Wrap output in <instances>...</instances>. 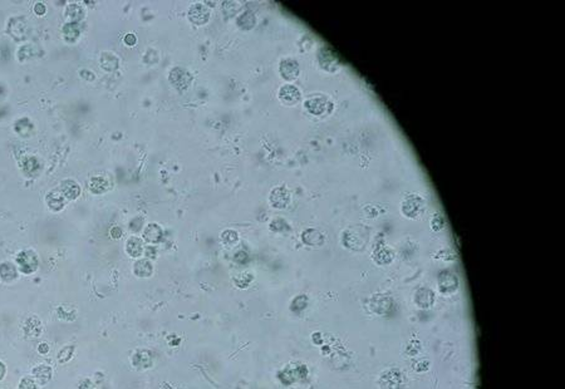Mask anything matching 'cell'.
I'll list each match as a JSON object with an SVG mask.
<instances>
[{
	"label": "cell",
	"instance_id": "6da1fadb",
	"mask_svg": "<svg viewBox=\"0 0 565 389\" xmlns=\"http://www.w3.org/2000/svg\"><path fill=\"white\" fill-rule=\"evenodd\" d=\"M17 263L19 265V270L23 274H33L37 271L38 265H39V259L38 255L33 250H24L19 252L17 256Z\"/></svg>",
	"mask_w": 565,
	"mask_h": 389
},
{
	"label": "cell",
	"instance_id": "7a4b0ae2",
	"mask_svg": "<svg viewBox=\"0 0 565 389\" xmlns=\"http://www.w3.org/2000/svg\"><path fill=\"white\" fill-rule=\"evenodd\" d=\"M403 374L397 369L385 372L381 377V386L383 389H401Z\"/></svg>",
	"mask_w": 565,
	"mask_h": 389
},
{
	"label": "cell",
	"instance_id": "3957f363",
	"mask_svg": "<svg viewBox=\"0 0 565 389\" xmlns=\"http://www.w3.org/2000/svg\"><path fill=\"white\" fill-rule=\"evenodd\" d=\"M9 34H12L15 39H24L28 33V24L24 17H14L9 20L8 24Z\"/></svg>",
	"mask_w": 565,
	"mask_h": 389
},
{
	"label": "cell",
	"instance_id": "277c9868",
	"mask_svg": "<svg viewBox=\"0 0 565 389\" xmlns=\"http://www.w3.org/2000/svg\"><path fill=\"white\" fill-rule=\"evenodd\" d=\"M307 368L304 365H298L289 368V369H284L279 374V378H280V381L284 384H290L294 383L296 379H303V378L307 377Z\"/></svg>",
	"mask_w": 565,
	"mask_h": 389
},
{
	"label": "cell",
	"instance_id": "5b68a950",
	"mask_svg": "<svg viewBox=\"0 0 565 389\" xmlns=\"http://www.w3.org/2000/svg\"><path fill=\"white\" fill-rule=\"evenodd\" d=\"M439 286L440 290H441L442 292H445V294L455 292V290L457 289V286H459L457 276L450 271L441 272L439 276Z\"/></svg>",
	"mask_w": 565,
	"mask_h": 389
},
{
	"label": "cell",
	"instance_id": "8992f818",
	"mask_svg": "<svg viewBox=\"0 0 565 389\" xmlns=\"http://www.w3.org/2000/svg\"><path fill=\"white\" fill-rule=\"evenodd\" d=\"M23 332L26 338L35 339V338H38L42 334V323H40V320L37 316L32 315V316H29V318L24 320Z\"/></svg>",
	"mask_w": 565,
	"mask_h": 389
},
{
	"label": "cell",
	"instance_id": "52a82bcc",
	"mask_svg": "<svg viewBox=\"0 0 565 389\" xmlns=\"http://www.w3.org/2000/svg\"><path fill=\"white\" fill-rule=\"evenodd\" d=\"M299 64L294 59H284L280 63V74L287 80H294L299 75Z\"/></svg>",
	"mask_w": 565,
	"mask_h": 389
},
{
	"label": "cell",
	"instance_id": "ba28073f",
	"mask_svg": "<svg viewBox=\"0 0 565 389\" xmlns=\"http://www.w3.org/2000/svg\"><path fill=\"white\" fill-rule=\"evenodd\" d=\"M290 201V194L284 187H276L270 194V202L276 209H284Z\"/></svg>",
	"mask_w": 565,
	"mask_h": 389
},
{
	"label": "cell",
	"instance_id": "9c48e42d",
	"mask_svg": "<svg viewBox=\"0 0 565 389\" xmlns=\"http://www.w3.org/2000/svg\"><path fill=\"white\" fill-rule=\"evenodd\" d=\"M46 202L47 206H48L50 210H53V211H60V210H63V207L66 206V197L62 194L59 189L53 190V191H49L48 194H47Z\"/></svg>",
	"mask_w": 565,
	"mask_h": 389
},
{
	"label": "cell",
	"instance_id": "30bf717a",
	"mask_svg": "<svg viewBox=\"0 0 565 389\" xmlns=\"http://www.w3.org/2000/svg\"><path fill=\"white\" fill-rule=\"evenodd\" d=\"M402 210L407 218H416L417 215L422 211V198L417 197V196L406 198L403 205H402Z\"/></svg>",
	"mask_w": 565,
	"mask_h": 389
},
{
	"label": "cell",
	"instance_id": "8fae6325",
	"mask_svg": "<svg viewBox=\"0 0 565 389\" xmlns=\"http://www.w3.org/2000/svg\"><path fill=\"white\" fill-rule=\"evenodd\" d=\"M279 97L287 104H295L300 99V92L296 87L287 84V86L281 87L280 92H279Z\"/></svg>",
	"mask_w": 565,
	"mask_h": 389
},
{
	"label": "cell",
	"instance_id": "7c38bea8",
	"mask_svg": "<svg viewBox=\"0 0 565 389\" xmlns=\"http://www.w3.org/2000/svg\"><path fill=\"white\" fill-rule=\"evenodd\" d=\"M59 191L68 200H75L80 194V187L75 181L64 180L60 182Z\"/></svg>",
	"mask_w": 565,
	"mask_h": 389
},
{
	"label": "cell",
	"instance_id": "4fadbf2b",
	"mask_svg": "<svg viewBox=\"0 0 565 389\" xmlns=\"http://www.w3.org/2000/svg\"><path fill=\"white\" fill-rule=\"evenodd\" d=\"M132 364L137 369H148L152 365V355L148 350H138L132 357Z\"/></svg>",
	"mask_w": 565,
	"mask_h": 389
},
{
	"label": "cell",
	"instance_id": "5bb4252c",
	"mask_svg": "<svg viewBox=\"0 0 565 389\" xmlns=\"http://www.w3.org/2000/svg\"><path fill=\"white\" fill-rule=\"evenodd\" d=\"M319 63H320V67H323L327 71H334L338 67L339 62L329 48H323L320 50V55H319Z\"/></svg>",
	"mask_w": 565,
	"mask_h": 389
},
{
	"label": "cell",
	"instance_id": "9a60e30c",
	"mask_svg": "<svg viewBox=\"0 0 565 389\" xmlns=\"http://www.w3.org/2000/svg\"><path fill=\"white\" fill-rule=\"evenodd\" d=\"M301 239L309 246H320L324 243V235L319 230L308 229L301 234Z\"/></svg>",
	"mask_w": 565,
	"mask_h": 389
},
{
	"label": "cell",
	"instance_id": "2e32d148",
	"mask_svg": "<svg viewBox=\"0 0 565 389\" xmlns=\"http://www.w3.org/2000/svg\"><path fill=\"white\" fill-rule=\"evenodd\" d=\"M305 108L312 113V115L319 116L324 113L327 108V99L323 97H313L305 102Z\"/></svg>",
	"mask_w": 565,
	"mask_h": 389
},
{
	"label": "cell",
	"instance_id": "e0dca14e",
	"mask_svg": "<svg viewBox=\"0 0 565 389\" xmlns=\"http://www.w3.org/2000/svg\"><path fill=\"white\" fill-rule=\"evenodd\" d=\"M190 19L193 20L194 23L196 24H204L209 20L210 13L209 9L205 8L204 5H195L190 9Z\"/></svg>",
	"mask_w": 565,
	"mask_h": 389
},
{
	"label": "cell",
	"instance_id": "ac0fdd59",
	"mask_svg": "<svg viewBox=\"0 0 565 389\" xmlns=\"http://www.w3.org/2000/svg\"><path fill=\"white\" fill-rule=\"evenodd\" d=\"M33 377L39 384H47L52 378V368L46 364H40L33 368Z\"/></svg>",
	"mask_w": 565,
	"mask_h": 389
},
{
	"label": "cell",
	"instance_id": "d6986e66",
	"mask_svg": "<svg viewBox=\"0 0 565 389\" xmlns=\"http://www.w3.org/2000/svg\"><path fill=\"white\" fill-rule=\"evenodd\" d=\"M62 33H63V37L67 42H69V43H74L75 40L80 37L82 29H80L79 24L78 23H71V22H69V23L64 24L63 29H62Z\"/></svg>",
	"mask_w": 565,
	"mask_h": 389
},
{
	"label": "cell",
	"instance_id": "ffe728a7",
	"mask_svg": "<svg viewBox=\"0 0 565 389\" xmlns=\"http://www.w3.org/2000/svg\"><path fill=\"white\" fill-rule=\"evenodd\" d=\"M416 303L419 308H430L435 301V294L431 290L422 288L416 292Z\"/></svg>",
	"mask_w": 565,
	"mask_h": 389
},
{
	"label": "cell",
	"instance_id": "44dd1931",
	"mask_svg": "<svg viewBox=\"0 0 565 389\" xmlns=\"http://www.w3.org/2000/svg\"><path fill=\"white\" fill-rule=\"evenodd\" d=\"M144 239L147 243H158L162 239V229L157 223H149L144 231Z\"/></svg>",
	"mask_w": 565,
	"mask_h": 389
},
{
	"label": "cell",
	"instance_id": "7402d4cb",
	"mask_svg": "<svg viewBox=\"0 0 565 389\" xmlns=\"http://www.w3.org/2000/svg\"><path fill=\"white\" fill-rule=\"evenodd\" d=\"M126 251L132 258H140L141 254L144 252V245H142L141 239L136 238V236L129 238L126 243Z\"/></svg>",
	"mask_w": 565,
	"mask_h": 389
},
{
	"label": "cell",
	"instance_id": "603a6c76",
	"mask_svg": "<svg viewBox=\"0 0 565 389\" xmlns=\"http://www.w3.org/2000/svg\"><path fill=\"white\" fill-rule=\"evenodd\" d=\"M22 167H23V171L25 175L28 176H37L38 173L40 172V167H42V165H40L39 160H38L37 157H26L25 160H23V162H22Z\"/></svg>",
	"mask_w": 565,
	"mask_h": 389
},
{
	"label": "cell",
	"instance_id": "cb8c5ba5",
	"mask_svg": "<svg viewBox=\"0 0 565 389\" xmlns=\"http://www.w3.org/2000/svg\"><path fill=\"white\" fill-rule=\"evenodd\" d=\"M133 271H135V274L137 275L138 278H148V276L152 275L153 266L152 264H151V261L146 260V259H142V260H138L137 263L135 264V266H133Z\"/></svg>",
	"mask_w": 565,
	"mask_h": 389
},
{
	"label": "cell",
	"instance_id": "d4e9b609",
	"mask_svg": "<svg viewBox=\"0 0 565 389\" xmlns=\"http://www.w3.org/2000/svg\"><path fill=\"white\" fill-rule=\"evenodd\" d=\"M89 190L93 194H104V192L109 190V181L106 177L96 176V177H93L92 180L89 181Z\"/></svg>",
	"mask_w": 565,
	"mask_h": 389
},
{
	"label": "cell",
	"instance_id": "484cf974",
	"mask_svg": "<svg viewBox=\"0 0 565 389\" xmlns=\"http://www.w3.org/2000/svg\"><path fill=\"white\" fill-rule=\"evenodd\" d=\"M14 129L19 136H22V137H24V138H28L29 136L32 135L33 123L30 122V120H29V118L23 117V118H20V120H18L17 122H15Z\"/></svg>",
	"mask_w": 565,
	"mask_h": 389
},
{
	"label": "cell",
	"instance_id": "4316f807",
	"mask_svg": "<svg viewBox=\"0 0 565 389\" xmlns=\"http://www.w3.org/2000/svg\"><path fill=\"white\" fill-rule=\"evenodd\" d=\"M64 15H66L68 19H71V23H78L79 20H82L84 18V10L80 5H78V4L75 3H72L69 4V5L66 8Z\"/></svg>",
	"mask_w": 565,
	"mask_h": 389
},
{
	"label": "cell",
	"instance_id": "83f0119b",
	"mask_svg": "<svg viewBox=\"0 0 565 389\" xmlns=\"http://www.w3.org/2000/svg\"><path fill=\"white\" fill-rule=\"evenodd\" d=\"M17 269L12 263L0 264V278L4 281H13L17 279Z\"/></svg>",
	"mask_w": 565,
	"mask_h": 389
},
{
	"label": "cell",
	"instance_id": "f1b7e54d",
	"mask_svg": "<svg viewBox=\"0 0 565 389\" xmlns=\"http://www.w3.org/2000/svg\"><path fill=\"white\" fill-rule=\"evenodd\" d=\"M100 64L106 71H113L118 68V58L116 55L111 54V59H108V53H103L100 58Z\"/></svg>",
	"mask_w": 565,
	"mask_h": 389
},
{
	"label": "cell",
	"instance_id": "f546056e",
	"mask_svg": "<svg viewBox=\"0 0 565 389\" xmlns=\"http://www.w3.org/2000/svg\"><path fill=\"white\" fill-rule=\"evenodd\" d=\"M238 23L239 25L243 26L244 29H251L254 26V24H255V17H254L253 13L246 12L241 15Z\"/></svg>",
	"mask_w": 565,
	"mask_h": 389
},
{
	"label": "cell",
	"instance_id": "4dcf8cb0",
	"mask_svg": "<svg viewBox=\"0 0 565 389\" xmlns=\"http://www.w3.org/2000/svg\"><path fill=\"white\" fill-rule=\"evenodd\" d=\"M308 305V298L305 296V295H299V296H296L294 300H293L292 305H290V309L293 310V312H301V310H304L305 308H307Z\"/></svg>",
	"mask_w": 565,
	"mask_h": 389
},
{
	"label": "cell",
	"instance_id": "1f68e13d",
	"mask_svg": "<svg viewBox=\"0 0 565 389\" xmlns=\"http://www.w3.org/2000/svg\"><path fill=\"white\" fill-rule=\"evenodd\" d=\"M373 308H374V310H376L377 313H379V314L385 313L386 310H388L391 308L390 298H383V296H381L379 299H374V305H373Z\"/></svg>",
	"mask_w": 565,
	"mask_h": 389
},
{
	"label": "cell",
	"instance_id": "d6a6232c",
	"mask_svg": "<svg viewBox=\"0 0 565 389\" xmlns=\"http://www.w3.org/2000/svg\"><path fill=\"white\" fill-rule=\"evenodd\" d=\"M73 350H74V346L73 345L64 346L63 349L59 352V354H58V361H59L60 363H66V362H68L69 359H71V357H72Z\"/></svg>",
	"mask_w": 565,
	"mask_h": 389
},
{
	"label": "cell",
	"instance_id": "836d02e7",
	"mask_svg": "<svg viewBox=\"0 0 565 389\" xmlns=\"http://www.w3.org/2000/svg\"><path fill=\"white\" fill-rule=\"evenodd\" d=\"M19 389H38L37 383L33 378L24 377L19 383Z\"/></svg>",
	"mask_w": 565,
	"mask_h": 389
},
{
	"label": "cell",
	"instance_id": "e575fe53",
	"mask_svg": "<svg viewBox=\"0 0 565 389\" xmlns=\"http://www.w3.org/2000/svg\"><path fill=\"white\" fill-rule=\"evenodd\" d=\"M442 225H443V220H442L441 218H440L439 215H436L435 218L432 219V221H431V226L433 227V229L436 230H440L442 227Z\"/></svg>",
	"mask_w": 565,
	"mask_h": 389
},
{
	"label": "cell",
	"instance_id": "d590c367",
	"mask_svg": "<svg viewBox=\"0 0 565 389\" xmlns=\"http://www.w3.org/2000/svg\"><path fill=\"white\" fill-rule=\"evenodd\" d=\"M46 5H44L43 3H40V1H38V3H35L34 5V13L37 15H44L46 14Z\"/></svg>",
	"mask_w": 565,
	"mask_h": 389
},
{
	"label": "cell",
	"instance_id": "8d00e7d4",
	"mask_svg": "<svg viewBox=\"0 0 565 389\" xmlns=\"http://www.w3.org/2000/svg\"><path fill=\"white\" fill-rule=\"evenodd\" d=\"M123 42L127 46H135L136 42H137V38H136L135 34H126V37L123 38Z\"/></svg>",
	"mask_w": 565,
	"mask_h": 389
},
{
	"label": "cell",
	"instance_id": "74e56055",
	"mask_svg": "<svg viewBox=\"0 0 565 389\" xmlns=\"http://www.w3.org/2000/svg\"><path fill=\"white\" fill-rule=\"evenodd\" d=\"M247 259H249V256H247L246 252H244V251H241V252H239V254L235 255V261H238V263L244 264V263H246Z\"/></svg>",
	"mask_w": 565,
	"mask_h": 389
},
{
	"label": "cell",
	"instance_id": "f35d334b",
	"mask_svg": "<svg viewBox=\"0 0 565 389\" xmlns=\"http://www.w3.org/2000/svg\"><path fill=\"white\" fill-rule=\"evenodd\" d=\"M79 389H97L95 386H93L92 382H89L88 379H84L82 383H80L79 386Z\"/></svg>",
	"mask_w": 565,
	"mask_h": 389
},
{
	"label": "cell",
	"instance_id": "ab89813d",
	"mask_svg": "<svg viewBox=\"0 0 565 389\" xmlns=\"http://www.w3.org/2000/svg\"><path fill=\"white\" fill-rule=\"evenodd\" d=\"M111 235H112L113 239H118L122 236V230L120 229V227H113L112 230H111Z\"/></svg>",
	"mask_w": 565,
	"mask_h": 389
},
{
	"label": "cell",
	"instance_id": "60d3db41",
	"mask_svg": "<svg viewBox=\"0 0 565 389\" xmlns=\"http://www.w3.org/2000/svg\"><path fill=\"white\" fill-rule=\"evenodd\" d=\"M49 350V345L47 343H42L39 344V346H38V352L42 353V354H47Z\"/></svg>",
	"mask_w": 565,
	"mask_h": 389
},
{
	"label": "cell",
	"instance_id": "b9f144b4",
	"mask_svg": "<svg viewBox=\"0 0 565 389\" xmlns=\"http://www.w3.org/2000/svg\"><path fill=\"white\" fill-rule=\"evenodd\" d=\"M6 373V366L3 362H0V381H3V378L5 377Z\"/></svg>",
	"mask_w": 565,
	"mask_h": 389
}]
</instances>
